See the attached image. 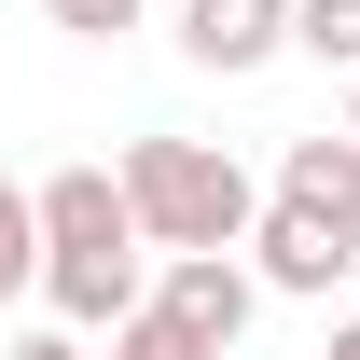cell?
<instances>
[{"label": "cell", "instance_id": "13", "mask_svg": "<svg viewBox=\"0 0 360 360\" xmlns=\"http://www.w3.org/2000/svg\"><path fill=\"white\" fill-rule=\"evenodd\" d=\"M347 139H360V84H347Z\"/></svg>", "mask_w": 360, "mask_h": 360}, {"label": "cell", "instance_id": "6", "mask_svg": "<svg viewBox=\"0 0 360 360\" xmlns=\"http://www.w3.org/2000/svg\"><path fill=\"white\" fill-rule=\"evenodd\" d=\"M277 194H291V208H319V222H347V236H360V139H347V125L291 139V153H277Z\"/></svg>", "mask_w": 360, "mask_h": 360}, {"label": "cell", "instance_id": "4", "mask_svg": "<svg viewBox=\"0 0 360 360\" xmlns=\"http://www.w3.org/2000/svg\"><path fill=\"white\" fill-rule=\"evenodd\" d=\"M250 305H264V277L236 264V250H167V264H153V319H180V333H194L208 360H236Z\"/></svg>", "mask_w": 360, "mask_h": 360}, {"label": "cell", "instance_id": "2", "mask_svg": "<svg viewBox=\"0 0 360 360\" xmlns=\"http://www.w3.org/2000/svg\"><path fill=\"white\" fill-rule=\"evenodd\" d=\"M111 180H125L153 264H167V250H250V222H264V180L236 167L222 139H125Z\"/></svg>", "mask_w": 360, "mask_h": 360}, {"label": "cell", "instance_id": "3", "mask_svg": "<svg viewBox=\"0 0 360 360\" xmlns=\"http://www.w3.org/2000/svg\"><path fill=\"white\" fill-rule=\"evenodd\" d=\"M250 277L291 291V305H333V291L360 277V236L319 222V208H291V194H264V222H250Z\"/></svg>", "mask_w": 360, "mask_h": 360}, {"label": "cell", "instance_id": "12", "mask_svg": "<svg viewBox=\"0 0 360 360\" xmlns=\"http://www.w3.org/2000/svg\"><path fill=\"white\" fill-rule=\"evenodd\" d=\"M319 360H360V319H333V347H319Z\"/></svg>", "mask_w": 360, "mask_h": 360}, {"label": "cell", "instance_id": "7", "mask_svg": "<svg viewBox=\"0 0 360 360\" xmlns=\"http://www.w3.org/2000/svg\"><path fill=\"white\" fill-rule=\"evenodd\" d=\"M42 291V208H28V180H0V305H28Z\"/></svg>", "mask_w": 360, "mask_h": 360}, {"label": "cell", "instance_id": "1", "mask_svg": "<svg viewBox=\"0 0 360 360\" xmlns=\"http://www.w3.org/2000/svg\"><path fill=\"white\" fill-rule=\"evenodd\" d=\"M28 208H42V305L70 333H125L139 291H153V250H139V208L111 167H56L28 180Z\"/></svg>", "mask_w": 360, "mask_h": 360}, {"label": "cell", "instance_id": "8", "mask_svg": "<svg viewBox=\"0 0 360 360\" xmlns=\"http://www.w3.org/2000/svg\"><path fill=\"white\" fill-rule=\"evenodd\" d=\"M291 56H319V70L360 84V0H291Z\"/></svg>", "mask_w": 360, "mask_h": 360}, {"label": "cell", "instance_id": "5", "mask_svg": "<svg viewBox=\"0 0 360 360\" xmlns=\"http://www.w3.org/2000/svg\"><path fill=\"white\" fill-rule=\"evenodd\" d=\"M180 56L194 70H264V56H291V0H180Z\"/></svg>", "mask_w": 360, "mask_h": 360}, {"label": "cell", "instance_id": "10", "mask_svg": "<svg viewBox=\"0 0 360 360\" xmlns=\"http://www.w3.org/2000/svg\"><path fill=\"white\" fill-rule=\"evenodd\" d=\"M42 14H56V28H70V42H125V28H139V14H153V0H42Z\"/></svg>", "mask_w": 360, "mask_h": 360}, {"label": "cell", "instance_id": "9", "mask_svg": "<svg viewBox=\"0 0 360 360\" xmlns=\"http://www.w3.org/2000/svg\"><path fill=\"white\" fill-rule=\"evenodd\" d=\"M97 360H208V347H194L180 319H153V291H139V319H125V333H111Z\"/></svg>", "mask_w": 360, "mask_h": 360}, {"label": "cell", "instance_id": "11", "mask_svg": "<svg viewBox=\"0 0 360 360\" xmlns=\"http://www.w3.org/2000/svg\"><path fill=\"white\" fill-rule=\"evenodd\" d=\"M0 360H97V347H84V333H70V319H56V333H14V347H0Z\"/></svg>", "mask_w": 360, "mask_h": 360}]
</instances>
